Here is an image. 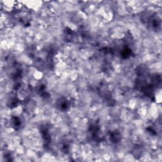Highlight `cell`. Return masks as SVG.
Listing matches in <instances>:
<instances>
[{"label": "cell", "instance_id": "6da1fadb", "mask_svg": "<svg viewBox=\"0 0 162 162\" xmlns=\"http://www.w3.org/2000/svg\"><path fill=\"white\" fill-rule=\"evenodd\" d=\"M43 76H44V73L43 72H41V70H37L34 73V74L32 75V77L36 80L37 81H39L40 80H41L43 78Z\"/></svg>", "mask_w": 162, "mask_h": 162}, {"label": "cell", "instance_id": "7a4b0ae2", "mask_svg": "<svg viewBox=\"0 0 162 162\" xmlns=\"http://www.w3.org/2000/svg\"><path fill=\"white\" fill-rule=\"evenodd\" d=\"M155 101L156 104H160L161 102V89L157 91V93L155 94Z\"/></svg>", "mask_w": 162, "mask_h": 162}]
</instances>
